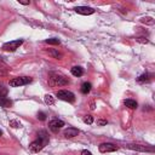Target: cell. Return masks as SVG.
Wrapping results in <instances>:
<instances>
[{"label":"cell","instance_id":"6da1fadb","mask_svg":"<svg viewBox=\"0 0 155 155\" xmlns=\"http://www.w3.org/2000/svg\"><path fill=\"white\" fill-rule=\"evenodd\" d=\"M48 81L52 86H65L70 82L69 79H67L64 75H61L58 73H51L48 76Z\"/></svg>","mask_w":155,"mask_h":155},{"label":"cell","instance_id":"7a4b0ae2","mask_svg":"<svg viewBox=\"0 0 155 155\" xmlns=\"http://www.w3.org/2000/svg\"><path fill=\"white\" fill-rule=\"evenodd\" d=\"M56 96L58 97V99H62V101H65V102H69V103L75 102L74 93L68 91V90H59V91H57Z\"/></svg>","mask_w":155,"mask_h":155},{"label":"cell","instance_id":"3957f363","mask_svg":"<svg viewBox=\"0 0 155 155\" xmlns=\"http://www.w3.org/2000/svg\"><path fill=\"white\" fill-rule=\"evenodd\" d=\"M22 44H23V39H17V40H13V41H8V42H5L2 45V50L4 51H7V52H13Z\"/></svg>","mask_w":155,"mask_h":155},{"label":"cell","instance_id":"277c9868","mask_svg":"<svg viewBox=\"0 0 155 155\" xmlns=\"http://www.w3.org/2000/svg\"><path fill=\"white\" fill-rule=\"evenodd\" d=\"M31 82V79L28 76H19V78H13L10 80V86L11 87H19L23 85H28Z\"/></svg>","mask_w":155,"mask_h":155},{"label":"cell","instance_id":"5b68a950","mask_svg":"<svg viewBox=\"0 0 155 155\" xmlns=\"http://www.w3.org/2000/svg\"><path fill=\"white\" fill-rule=\"evenodd\" d=\"M45 145H46V143H44L41 139L38 138V139L33 140V142L29 144V150H30V153L35 154V153H39L40 150H42Z\"/></svg>","mask_w":155,"mask_h":155},{"label":"cell","instance_id":"8992f818","mask_svg":"<svg viewBox=\"0 0 155 155\" xmlns=\"http://www.w3.org/2000/svg\"><path fill=\"white\" fill-rule=\"evenodd\" d=\"M126 148L131 149V150H136V151H143V153H153L154 148L153 147H147V145H140V144H127Z\"/></svg>","mask_w":155,"mask_h":155},{"label":"cell","instance_id":"52a82bcc","mask_svg":"<svg viewBox=\"0 0 155 155\" xmlns=\"http://www.w3.org/2000/svg\"><path fill=\"white\" fill-rule=\"evenodd\" d=\"M98 149L101 153H111V151H115L117 150V145L113 144V143H102L98 145Z\"/></svg>","mask_w":155,"mask_h":155},{"label":"cell","instance_id":"ba28073f","mask_svg":"<svg viewBox=\"0 0 155 155\" xmlns=\"http://www.w3.org/2000/svg\"><path fill=\"white\" fill-rule=\"evenodd\" d=\"M74 11L76 13H80V15H84V16H88V15H92L94 13V10L92 7H88V6H76L74 8Z\"/></svg>","mask_w":155,"mask_h":155},{"label":"cell","instance_id":"9c48e42d","mask_svg":"<svg viewBox=\"0 0 155 155\" xmlns=\"http://www.w3.org/2000/svg\"><path fill=\"white\" fill-rule=\"evenodd\" d=\"M64 126V122L62 121V120H58V119H54V120H51L50 122H48V127H50V130L51 131H53V132H57L59 128H62Z\"/></svg>","mask_w":155,"mask_h":155},{"label":"cell","instance_id":"30bf717a","mask_svg":"<svg viewBox=\"0 0 155 155\" xmlns=\"http://www.w3.org/2000/svg\"><path fill=\"white\" fill-rule=\"evenodd\" d=\"M63 134H64L65 138H74L79 134V130L75 128V127H68L67 130H64Z\"/></svg>","mask_w":155,"mask_h":155},{"label":"cell","instance_id":"8fae6325","mask_svg":"<svg viewBox=\"0 0 155 155\" xmlns=\"http://www.w3.org/2000/svg\"><path fill=\"white\" fill-rule=\"evenodd\" d=\"M151 75L150 74H148V73H144V74H142V75H139L138 78H137V82H139V84H143V82H148V81H150V78Z\"/></svg>","mask_w":155,"mask_h":155},{"label":"cell","instance_id":"7c38bea8","mask_svg":"<svg viewBox=\"0 0 155 155\" xmlns=\"http://www.w3.org/2000/svg\"><path fill=\"white\" fill-rule=\"evenodd\" d=\"M38 138L39 139H41L44 143H48V134H47V132L46 131H44V130H41V131H39L38 132Z\"/></svg>","mask_w":155,"mask_h":155},{"label":"cell","instance_id":"4fadbf2b","mask_svg":"<svg viewBox=\"0 0 155 155\" xmlns=\"http://www.w3.org/2000/svg\"><path fill=\"white\" fill-rule=\"evenodd\" d=\"M124 104H125L127 108H130V109H136V108L138 107L137 102L133 101V99H125V101H124Z\"/></svg>","mask_w":155,"mask_h":155},{"label":"cell","instance_id":"5bb4252c","mask_svg":"<svg viewBox=\"0 0 155 155\" xmlns=\"http://www.w3.org/2000/svg\"><path fill=\"white\" fill-rule=\"evenodd\" d=\"M70 71H71V74H73L74 76H81V75L84 74V69H82L81 67H73V68L70 69Z\"/></svg>","mask_w":155,"mask_h":155},{"label":"cell","instance_id":"9a60e30c","mask_svg":"<svg viewBox=\"0 0 155 155\" xmlns=\"http://www.w3.org/2000/svg\"><path fill=\"white\" fill-rule=\"evenodd\" d=\"M91 88H92V85H91V82H84L82 85H81V92L84 93V94H87L90 91H91Z\"/></svg>","mask_w":155,"mask_h":155},{"label":"cell","instance_id":"2e32d148","mask_svg":"<svg viewBox=\"0 0 155 155\" xmlns=\"http://www.w3.org/2000/svg\"><path fill=\"white\" fill-rule=\"evenodd\" d=\"M0 105L5 107V108H10L12 105V102L6 97H0Z\"/></svg>","mask_w":155,"mask_h":155},{"label":"cell","instance_id":"e0dca14e","mask_svg":"<svg viewBox=\"0 0 155 155\" xmlns=\"http://www.w3.org/2000/svg\"><path fill=\"white\" fill-rule=\"evenodd\" d=\"M44 102L47 104V105H53L54 104V98L51 96V94H46L44 97Z\"/></svg>","mask_w":155,"mask_h":155},{"label":"cell","instance_id":"ac0fdd59","mask_svg":"<svg viewBox=\"0 0 155 155\" xmlns=\"http://www.w3.org/2000/svg\"><path fill=\"white\" fill-rule=\"evenodd\" d=\"M48 54H51L53 58H57V59H61L63 57V54L61 52L56 51V50H48Z\"/></svg>","mask_w":155,"mask_h":155},{"label":"cell","instance_id":"d6986e66","mask_svg":"<svg viewBox=\"0 0 155 155\" xmlns=\"http://www.w3.org/2000/svg\"><path fill=\"white\" fill-rule=\"evenodd\" d=\"M7 92H8L7 87H5L2 84H0V97H6L7 96Z\"/></svg>","mask_w":155,"mask_h":155},{"label":"cell","instance_id":"ffe728a7","mask_svg":"<svg viewBox=\"0 0 155 155\" xmlns=\"http://www.w3.org/2000/svg\"><path fill=\"white\" fill-rule=\"evenodd\" d=\"M45 42L46 44H51V45H59V40L58 39H54V38H52V39H46L45 40Z\"/></svg>","mask_w":155,"mask_h":155},{"label":"cell","instance_id":"44dd1931","mask_svg":"<svg viewBox=\"0 0 155 155\" xmlns=\"http://www.w3.org/2000/svg\"><path fill=\"white\" fill-rule=\"evenodd\" d=\"M84 122L87 124V125L93 124V116H92V115H86V116H84Z\"/></svg>","mask_w":155,"mask_h":155},{"label":"cell","instance_id":"7402d4cb","mask_svg":"<svg viewBox=\"0 0 155 155\" xmlns=\"http://www.w3.org/2000/svg\"><path fill=\"white\" fill-rule=\"evenodd\" d=\"M10 126L13 128H18V127H21V122L18 120H10Z\"/></svg>","mask_w":155,"mask_h":155},{"label":"cell","instance_id":"603a6c76","mask_svg":"<svg viewBox=\"0 0 155 155\" xmlns=\"http://www.w3.org/2000/svg\"><path fill=\"white\" fill-rule=\"evenodd\" d=\"M6 74H7V68H6V65H0V76L6 75Z\"/></svg>","mask_w":155,"mask_h":155},{"label":"cell","instance_id":"cb8c5ba5","mask_svg":"<svg viewBox=\"0 0 155 155\" xmlns=\"http://www.w3.org/2000/svg\"><path fill=\"white\" fill-rule=\"evenodd\" d=\"M38 119L41 120V121L46 120V114H45L44 111H39V113H38Z\"/></svg>","mask_w":155,"mask_h":155},{"label":"cell","instance_id":"d4e9b609","mask_svg":"<svg viewBox=\"0 0 155 155\" xmlns=\"http://www.w3.org/2000/svg\"><path fill=\"white\" fill-rule=\"evenodd\" d=\"M97 122H98L99 126H104V125H107V120H103V119H99Z\"/></svg>","mask_w":155,"mask_h":155},{"label":"cell","instance_id":"484cf974","mask_svg":"<svg viewBox=\"0 0 155 155\" xmlns=\"http://www.w3.org/2000/svg\"><path fill=\"white\" fill-rule=\"evenodd\" d=\"M81 155H92V153L85 149V150H82V151H81Z\"/></svg>","mask_w":155,"mask_h":155},{"label":"cell","instance_id":"4316f807","mask_svg":"<svg viewBox=\"0 0 155 155\" xmlns=\"http://www.w3.org/2000/svg\"><path fill=\"white\" fill-rule=\"evenodd\" d=\"M19 4H22V5H29V1H22V0H19Z\"/></svg>","mask_w":155,"mask_h":155},{"label":"cell","instance_id":"83f0119b","mask_svg":"<svg viewBox=\"0 0 155 155\" xmlns=\"http://www.w3.org/2000/svg\"><path fill=\"white\" fill-rule=\"evenodd\" d=\"M90 109H91V110H93V109H94V103H91V107H90Z\"/></svg>","mask_w":155,"mask_h":155},{"label":"cell","instance_id":"f1b7e54d","mask_svg":"<svg viewBox=\"0 0 155 155\" xmlns=\"http://www.w3.org/2000/svg\"><path fill=\"white\" fill-rule=\"evenodd\" d=\"M1 62H2V58H1V57H0V63H1Z\"/></svg>","mask_w":155,"mask_h":155},{"label":"cell","instance_id":"f546056e","mask_svg":"<svg viewBox=\"0 0 155 155\" xmlns=\"http://www.w3.org/2000/svg\"><path fill=\"white\" fill-rule=\"evenodd\" d=\"M1 134H2V131H1V130H0V136H1Z\"/></svg>","mask_w":155,"mask_h":155}]
</instances>
